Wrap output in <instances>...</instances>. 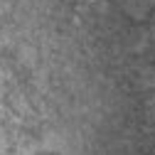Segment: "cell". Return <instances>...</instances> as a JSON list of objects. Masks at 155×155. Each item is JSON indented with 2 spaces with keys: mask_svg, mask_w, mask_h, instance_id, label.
I'll return each mask as SVG.
<instances>
[{
  "mask_svg": "<svg viewBox=\"0 0 155 155\" xmlns=\"http://www.w3.org/2000/svg\"><path fill=\"white\" fill-rule=\"evenodd\" d=\"M40 155H57V153H40Z\"/></svg>",
  "mask_w": 155,
  "mask_h": 155,
  "instance_id": "cell-1",
  "label": "cell"
}]
</instances>
